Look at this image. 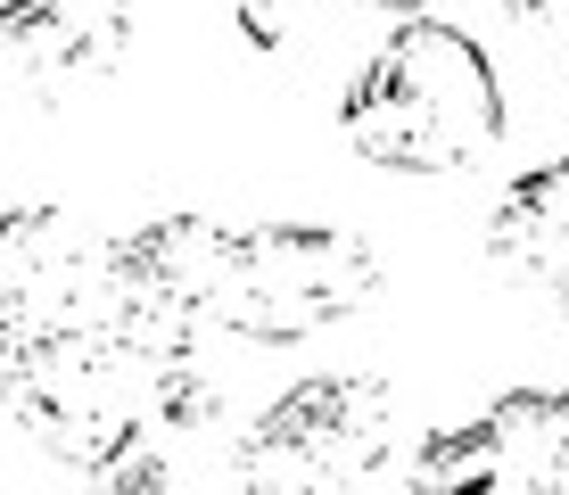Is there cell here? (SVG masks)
I'll return each mask as SVG.
<instances>
[{"instance_id":"1","label":"cell","mask_w":569,"mask_h":495,"mask_svg":"<svg viewBox=\"0 0 569 495\" xmlns=\"http://www.w3.org/2000/svg\"><path fill=\"white\" fill-rule=\"evenodd\" d=\"M9 405L50 463L100 479L149 429L182 413H223V396L199 355H157L132 330H83V339L9 355Z\"/></svg>"},{"instance_id":"2","label":"cell","mask_w":569,"mask_h":495,"mask_svg":"<svg viewBox=\"0 0 569 495\" xmlns=\"http://www.w3.org/2000/svg\"><path fill=\"white\" fill-rule=\"evenodd\" d=\"M339 132L380 174H462L503 141V83L446 17H405L347 83Z\"/></svg>"},{"instance_id":"3","label":"cell","mask_w":569,"mask_h":495,"mask_svg":"<svg viewBox=\"0 0 569 495\" xmlns=\"http://www.w3.org/2000/svg\"><path fill=\"white\" fill-rule=\"evenodd\" d=\"M397 446V388L322 372L240 429V495H363Z\"/></svg>"},{"instance_id":"4","label":"cell","mask_w":569,"mask_h":495,"mask_svg":"<svg viewBox=\"0 0 569 495\" xmlns=\"http://www.w3.org/2000/svg\"><path fill=\"white\" fill-rule=\"evenodd\" d=\"M380 297V256L339 224H264L240 231V265H231V306L223 330L231 339H313L330 323H356Z\"/></svg>"},{"instance_id":"5","label":"cell","mask_w":569,"mask_h":495,"mask_svg":"<svg viewBox=\"0 0 569 495\" xmlns=\"http://www.w3.org/2000/svg\"><path fill=\"white\" fill-rule=\"evenodd\" d=\"M124 323V248L91 240L67 207H26L0 231V355H33Z\"/></svg>"},{"instance_id":"6","label":"cell","mask_w":569,"mask_h":495,"mask_svg":"<svg viewBox=\"0 0 569 495\" xmlns=\"http://www.w3.org/2000/svg\"><path fill=\"white\" fill-rule=\"evenodd\" d=\"M397 495H569V388H512L438 429Z\"/></svg>"},{"instance_id":"7","label":"cell","mask_w":569,"mask_h":495,"mask_svg":"<svg viewBox=\"0 0 569 495\" xmlns=\"http://www.w3.org/2000/svg\"><path fill=\"white\" fill-rule=\"evenodd\" d=\"M231 265H240V231L207 224V215H166V224L124 240V323L157 355H199L207 330H223L231 306Z\"/></svg>"},{"instance_id":"8","label":"cell","mask_w":569,"mask_h":495,"mask_svg":"<svg viewBox=\"0 0 569 495\" xmlns=\"http://www.w3.org/2000/svg\"><path fill=\"white\" fill-rule=\"evenodd\" d=\"M124 42H132V0H9L0 9V50L33 91L108 75Z\"/></svg>"},{"instance_id":"9","label":"cell","mask_w":569,"mask_h":495,"mask_svg":"<svg viewBox=\"0 0 569 495\" xmlns=\"http://www.w3.org/2000/svg\"><path fill=\"white\" fill-rule=\"evenodd\" d=\"M405 17L388 0H240V33L264 58H289V67L313 75H356L380 58V42L397 33Z\"/></svg>"},{"instance_id":"10","label":"cell","mask_w":569,"mask_h":495,"mask_svg":"<svg viewBox=\"0 0 569 495\" xmlns=\"http://www.w3.org/2000/svg\"><path fill=\"white\" fill-rule=\"evenodd\" d=\"M487 248H496L503 281L569 297V157H545V166H528L503 190L496 224H487Z\"/></svg>"},{"instance_id":"11","label":"cell","mask_w":569,"mask_h":495,"mask_svg":"<svg viewBox=\"0 0 569 495\" xmlns=\"http://www.w3.org/2000/svg\"><path fill=\"white\" fill-rule=\"evenodd\" d=\"M388 9H397V17H429L438 0H388Z\"/></svg>"}]
</instances>
